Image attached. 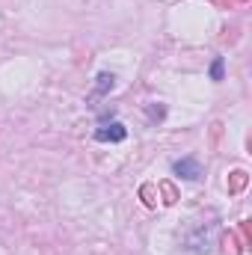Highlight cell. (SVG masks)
Returning <instances> with one entry per match:
<instances>
[{
  "label": "cell",
  "instance_id": "obj_1",
  "mask_svg": "<svg viewBox=\"0 0 252 255\" xmlns=\"http://www.w3.org/2000/svg\"><path fill=\"white\" fill-rule=\"evenodd\" d=\"M127 136V130L122 122H110V125H101L95 130V139H101V142H122Z\"/></svg>",
  "mask_w": 252,
  "mask_h": 255
},
{
  "label": "cell",
  "instance_id": "obj_2",
  "mask_svg": "<svg viewBox=\"0 0 252 255\" xmlns=\"http://www.w3.org/2000/svg\"><path fill=\"white\" fill-rule=\"evenodd\" d=\"M175 172L184 175V178H199V175H202V166H199V160L187 157V160H178V163H175Z\"/></svg>",
  "mask_w": 252,
  "mask_h": 255
},
{
  "label": "cell",
  "instance_id": "obj_3",
  "mask_svg": "<svg viewBox=\"0 0 252 255\" xmlns=\"http://www.w3.org/2000/svg\"><path fill=\"white\" fill-rule=\"evenodd\" d=\"M211 77H214V80H223V60H220V57L211 65Z\"/></svg>",
  "mask_w": 252,
  "mask_h": 255
},
{
  "label": "cell",
  "instance_id": "obj_4",
  "mask_svg": "<svg viewBox=\"0 0 252 255\" xmlns=\"http://www.w3.org/2000/svg\"><path fill=\"white\" fill-rule=\"evenodd\" d=\"M98 80H101V83H98V92H104L107 86H113V77H110V74H101Z\"/></svg>",
  "mask_w": 252,
  "mask_h": 255
}]
</instances>
